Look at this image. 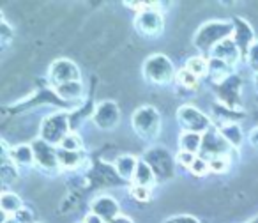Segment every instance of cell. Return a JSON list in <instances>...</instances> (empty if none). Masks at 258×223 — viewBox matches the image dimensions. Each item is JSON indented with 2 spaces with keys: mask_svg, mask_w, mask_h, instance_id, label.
Segmentation results:
<instances>
[{
  "mask_svg": "<svg viewBox=\"0 0 258 223\" xmlns=\"http://www.w3.org/2000/svg\"><path fill=\"white\" fill-rule=\"evenodd\" d=\"M15 179H16V170L13 166H9L8 161H4V165H2V183L8 184Z\"/></svg>",
  "mask_w": 258,
  "mask_h": 223,
  "instance_id": "cell-29",
  "label": "cell"
},
{
  "mask_svg": "<svg viewBox=\"0 0 258 223\" xmlns=\"http://www.w3.org/2000/svg\"><path fill=\"white\" fill-rule=\"evenodd\" d=\"M137 29L140 30L144 36H158L163 30V18L158 11L154 9H145L138 15L137 18Z\"/></svg>",
  "mask_w": 258,
  "mask_h": 223,
  "instance_id": "cell-7",
  "label": "cell"
},
{
  "mask_svg": "<svg viewBox=\"0 0 258 223\" xmlns=\"http://www.w3.org/2000/svg\"><path fill=\"white\" fill-rule=\"evenodd\" d=\"M254 82H256V87H258V75H256V78H254Z\"/></svg>",
  "mask_w": 258,
  "mask_h": 223,
  "instance_id": "cell-39",
  "label": "cell"
},
{
  "mask_svg": "<svg viewBox=\"0 0 258 223\" xmlns=\"http://www.w3.org/2000/svg\"><path fill=\"white\" fill-rule=\"evenodd\" d=\"M57 94L62 97V99H78V97L83 96V85L80 82H68L62 83V85H57Z\"/></svg>",
  "mask_w": 258,
  "mask_h": 223,
  "instance_id": "cell-19",
  "label": "cell"
},
{
  "mask_svg": "<svg viewBox=\"0 0 258 223\" xmlns=\"http://www.w3.org/2000/svg\"><path fill=\"white\" fill-rule=\"evenodd\" d=\"M230 68H232V66L219 61V59H211V61H209V73H211V78L214 80V82L223 83L225 80H228Z\"/></svg>",
  "mask_w": 258,
  "mask_h": 223,
  "instance_id": "cell-18",
  "label": "cell"
},
{
  "mask_svg": "<svg viewBox=\"0 0 258 223\" xmlns=\"http://www.w3.org/2000/svg\"><path fill=\"white\" fill-rule=\"evenodd\" d=\"M154 170H152V166L149 165L147 161H138V166H137V172H135V183L138 184V186H152L154 184Z\"/></svg>",
  "mask_w": 258,
  "mask_h": 223,
  "instance_id": "cell-17",
  "label": "cell"
},
{
  "mask_svg": "<svg viewBox=\"0 0 258 223\" xmlns=\"http://www.w3.org/2000/svg\"><path fill=\"white\" fill-rule=\"evenodd\" d=\"M69 131V121L66 114H55L48 117L41 126V138L48 144H62Z\"/></svg>",
  "mask_w": 258,
  "mask_h": 223,
  "instance_id": "cell-4",
  "label": "cell"
},
{
  "mask_svg": "<svg viewBox=\"0 0 258 223\" xmlns=\"http://www.w3.org/2000/svg\"><path fill=\"white\" fill-rule=\"evenodd\" d=\"M209 169H211L212 172H225V170L228 169V159H226L225 156L209 159Z\"/></svg>",
  "mask_w": 258,
  "mask_h": 223,
  "instance_id": "cell-27",
  "label": "cell"
},
{
  "mask_svg": "<svg viewBox=\"0 0 258 223\" xmlns=\"http://www.w3.org/2000/svg\"><path fill=\"white\" fill-rule=\"evenodd\" d=\"M173 223H198V219H195L193 216H177Z\"/></svg>",
  "mask_w": 258,
  "mask_h": 223,
  "instance_id": "cell-36",
  "label": "cell"
},
{
  "mask_svg": "<svg viewBox=\"0 0 258 223\" xmlns=\"http://www.w3.org/2000/svg\"><path fill=\"white\" fill-rule=\"evenodd\" d=\"M177 80H179L180 85H184L186 89H195V87L198 85V76H195L193 73L187 71V69L180 71L179 76H177Z\"/></svg>",
  "mask_w": 258,
  "mask_h": 223,
  "instance_id": "cell-26",
  "label": "cell"
},
{
  "mask_svg": "<svg viewBox=\"0 0 258 223\" xmlns=\"http://www.w3.org/2000/svg\"><path fill=\"white\" fill-rule=\"evenodd\" d=\"M110 223H133V219H131V218H127V216H122V214H118L117 218H113Z\"/></svg>",
  "mask_w": 258,
  "mask_h": 223,
  "instance_id": "cell-37",
  "label": "cell"
},
{
  "mask_svg": "<svg viewBox=\"0 0 258 223\" xmlns=\"http://www.w3.org/2000/svg\"><path fill=\"white\" fill-rule=\"evenodd\" d=\"M83 223H104V219H103V218H99L97 214H94V212H90V214H87V216H85Z\"/></svg>",
  "mask_w": 258,
  "mask_h": 223,
  "instance_id": "cell-35",
  "label": "cell"
},
{
  "mask_svg": "<svg viewBox=\"0 0 258 223\" xmlns=\"http://www.w3.org/2000/svg\"><path fill=\"white\" fill-rule=\"evenodd\" d=\"M202 142H204V138H202L200 133H191V131H184L182 135H180V149L186 152H197L198 149H202Z\"/></svg>",
  "mask_w": 258,
  "mask_h": 223,
  "instance_id": "cell-20",
  "label": "cell"
},
{
  "mask_svg": "<svg viewBox=\"0 0 258 223\" xmlns=\"http://www.w3.org/2000/svg\"><path fill=\"white\" fill-rule=\"evenodd\" d=\"M247 61H249V66L254 69V71H258V43H254L253 46L249 48V51H247Z\"/></svg>",
  "mask_w": 258,
  "mask_h": 223,
  "instance_id": "cell-31",
  "label": "cell"
},
{
  "mask_svg": "<svg viewBox=\"0 0 258 223\" xmlns=\"http://www.w3.org/2000/svg\"><path fill=\"white\" fill-rule=\"evenodd\" d=\"M11 158H13V161H16L18 165H32L36 156H34L32 145H30V147L29 145H20V147L11 151Z\"/></svg>",
  "mask_w": 258,
  "mask_h": 223,
  "instance_id": "cell-21",
  "label": "cell"
},
{
  "mask_svg": "<svg viewBox=\"0 0 258 223\" xmlns=\"http://www.w3.org/2000/svg\"><path fill=\"white\" fill-rule=\"evenodd\" d=\"M197 161V156L193 154V152H186V151H180L179 154H177V163L182 166H193V163Z\"/></svg>",
  "mask_w": 258,
  "mask_h": 223,
  "instance_id": "cell-28",
  "label": "cell"
},
{
  "mask_svg": "<svg viewBox=\"0 0 258 223\" xmlns=\"http://www.w3.org/2000/svg\"><path fill=\"white\" fill-rule=\"evenodd\" d=\"M60 149H64V151H71V152H80V149H82V138L75 133H69L68 137L62 140Z\"/></svg>",
  "mask_w": 258,
  "mask_h": 223,
  "instance_id": "cell-25",
  "label": "cell"
},
{
  "mask_svg": "<svg viewBox=\"0 0 258 223\" xmlns=\"http://www.w3.org/2000/svg\"><path fill=\"white\" fill-rule=\"evenodd\" d=\"M137 166H138V161L129 154L120 156V158H117V161H115V170H117V174L122 179H135Z\"/></svg>",
  "mask_w": 258,
  "mask_h": 223,
  "instance_id": "cell-15",
  "label": "cell"
},
{
  "mask_svg": "<svg viewBox=\"0 0 258 223\" xmlns=\"http://www.w3.org/2000/svg\"><path fill=\"white\" fill-rule=\"evenodd\" d=\"M177 117H179L180 124L191 133H202V131H207L211 126L207 117L193 106H180Z\"/></svg>",
  "mask_w": 258,
  "mask_h": 223,
  "instance_id": "cell-5",
  "label": "cell"
},
{
  "mask_svg": "<svg viewBox=\"0 0 258 223\" xmlns=\"http://www.w3.org/2000/svg\"><path fill=\"white\" fill-rule=\"evenodd\" d=\"M92 212L97 214L99 218H103L104 221L110 223L113 218L118 216V204L111 197H99L92 202Z\"/></svg>",
  "mask_w": 258,
  "mask_h": 223,
  "instance_id": "cell-14",
  "label": "cell"
},
{
  "mask_svg": "<svg viewBox=\"0 0 258 223\" xmlns=\"http://www.w3.org/2000/svg\"><path fill=\"white\" fill-rule=\"evenodd\" d=\"M34 156H36V161L39 163L43 169H55L58 165V149H55L51 144L44 140H36L32 144Z\"/></svg>",
  "mask_w": 258,
  "mask_h": 223,
  "instance_id": "cell-10",
  "label": "cell"
},
{
  "mask_svg": "<svg viewBox=\"0 0 258 223\" xmlns=\"http://www.w3.org/2000/svg\"><path fill=\"white\" fill-rule=\"evenodd\" d=\"M0 207H2V212L6 216H15L16 212H20L23 209L22 200L16 193H11V191H4L2 197H0Z\"/></svg>",
  "mask_w": 258,
  "mask_h": 223,
  "instance_id": "cell-16",
  "label": "cell"
},
{
  "mask_svg": "<svg viewBox=\"0 0 258 223\" xmlns=\"http://www.w3.org/2000/svg\"><path fill=\"white\" fill-rule=\"evenodd\" d=\"M221 135L230 145H233V147H239L240 142H242V131H240V128L237 126V124H225V126L221 128Z\"/></svg>",
  "mask_w": 258,
  "mask_h": 223,
  "instance_id": "cell-23",
  "label": "cell"
},
{
  "mask_svg": "<svg viewBox=\"0 0 258 223\" xmlns=\"http://www.w3.org/2000/svg\"><path fill=\"white\" fill-rule=\"evenodd\" d=\"M232 30L233 27L228 22H207L198 29L197 37H195V44L204 51H212V48L216 44L228 39Z\"/></svg>",
  "mask_w": 258,
  "mask_h": 223,
  "instance_id": "cell-1",
  "label": "cell"
},
{
  "mask_svg": "<svg viewBox=\"0 0 258 223\" xmlns=\"http://www.w3.org/2000/svg\"><path fill=\"white\" fill-rule=\"evenodd\" d=\"M144 75L154 83H166L173 78V64L165 55H152L145 61Z\"/></svg>",
  "mask_w": 258,
  "mask_h": 223,
  "instance_id": "cell-2",
  "label": "cell"
},
{
  "mask_svg": "<svg viewBox=\"0 0 258 223\" xmlns=\"http://www.w3.org/2000/svg\"><path fill=\"white\" fill-rule=\"evenodd\" d=\"M83 161V156L80 152H71L64 151V149H58V165L64 166V169H76L80 166V163Z\"/></svg>",
  "mask_w": 258,
  "mask_h": 223,
  "instance_id": "cell-22",
  "label": "cell"
},
{
  "mask_svg": "<svg viewBox=\"0 0 258 223\" xmlns=\"http://www.w3.org/2000/svg\"><path fill=\"white\" fill-rule=\"evenodd\" d=\"M131 193H133L135 198H138V200H147L149 197H151V193H149V188L145 186H135L133 190H131Z\"/></svg>",
  "mask_w": 258,
  "mask_h": 223,
  "instance_id": "cell-32",
  "label": "cell"
},
{
  "mask_svg": "<svg viewBox=\"0 0 258 223\" xmlns=\"http://www.w3.org/2000/svg\"><path fill=\"white\" fill-rule=\"evenodd\" d=\"M0 36H2V43H8V41L15 36V32L9 29V25H8L6 20H2V23H0Z\"/></svg>",
  "mask_w": 258,
  "mask_h": 223,
  "instance_id": "cell-33",
  "label": "cell"
},
{
  "mask_svg": "<svg viewBox=\"0 0 258 223\" xmlns=\"http://www.w3.org/2000/svg\"><path fill=\"white\" fill-rule=\"evenodd\" d=\"M249 223H258V218H256V219H253V221H249Z\"/></svg>",
  "mask_w": 258,
  "mask_h": 223,
  "instance_id": "cell-40",
  "label": "cell"
},
{
  "mask_svg": "<svg viewBox=\"0 0 258 223\" xmlns=\"http://www.w3.org/2000/svg\"><path fill=\"white\" fill-rule=\"evenodd\" d=\"M145 161L152 166L154 174L161 179L172 176V158L165 149H152L147 152V159Z\"/></svg>",
  "mask_w": 258,
  "mask_h": 223,
  "instance_id": "cell-8",
  "label": "cell"
},
{
  "mask_svg": "<svg viewBox=\"0 0 258 223\" xmlns=\"http://www.w3.org/2000/svg\"><path fill=\"white\" fill-rule=\"evenodd\" d=\"M118 117H120V114H118L117 104L111 103V101H104V103L97 104L96 114H94V121H96V124L101 130L115 128L118 123Z\"/></svg>",
  "mask_w": 258,
  "mask_h": 223,
  "instance_id": "cell-9",
  "label": "cell"
},
{
  "mask_svg": "<svg viewBox=\"0 0 258 223\" xmlns=\"http://www.w3.org/2000/svg\"><path fill=\"white\" fill-rule=\"evenodd\" d=\"M15 218L18 219L20 223H30L32 221V214H30V211H27V209H22L20 212H16Z\"/></svg>",
  "mask_w": 258,
  "mask_h": 223,
  "instance_id": "cell-34",
  "label": "cell"
},
{
  "mask_svg": "<svg viewBox=\"0 0 258 223\" xmlns=\"http://www.w3.org/2000/svg\"><path fill=\"white\" fill-rule=\"evenodd\" d=\"M211 53H212V59H219V61L226 62V64H230V66L237 64V61H239V57H240L239 46H237L235 41L230 39V37L221 41L219 44H216Z\"/></svg>",
  "mask_w": 258,
  "mask_h": 223,
  "instance_id": "cell-12",
  "label": "cell"
},
{
  "mask_svg": "<svg viewBox=\"0 0 258 223\" xmlns=\"http://www.w3.org/2000/svg\"><path fill=\"white\" fill-rule=\"evenodd\" d=\"M187 71H191L195 76H204L209 71V62H205L202 57H193L187 61Z\"/></svg>",
  "mask_w": 258,
  "mask_h": 223,
  "instance_id": "cell-24",
  "label": "cell"
},
{
  "mask_svg": "<svg viewBox=\"0 0 258 223\" xmlns=\"http://www.w3.org/2000/svg\"><path fill=\"white\" fill-rule=\"evenodd\" d=\"M228 142L223 138L221 133H216V131H207L204 142H202V154L209 156V158H219V156H225L228 149Z\"/></svg>",
  "mask_w": 258,
  "mask_h": 223,
  "instance_id": "cell-11",
  "label": "cell"
},
{
  "mask_svg": "<svg viewBox=\"0 0 258 223\" xmlns=\"http://www.w3.org/2000/svg\"><path fill=\"white\" fill-rule=\"evenodd\" d=\"M191 170H193L197 176H204V174H207V170H211V169H209V161H205V159H202V158H197V161L193 163Z\"/></svg>",
  "mask_w": 258,
  "mask_h": 223,
  "instance_id": "cell-30",
  "label": "cell"
},
{
  "mask_svg": "<svg viewBox=\"0 0 258 223\" xmlns=\"http://www.w3.org/2000/svg\"><path fill=\"white\" fill-rule=\"evenodd\" d=\"M50 78L57 85H62V83L68 82H80V69L76 68L75 62L68 61V59H60V61H55L51 64Z\"/></svg>",
  "mask_w": 258,
  "mask_h": 223,
  "instance_id": "cell-6",
  "label": "cell"
},
{
  "mask_svg": "<svg viewBox=\"0 0 258 223\" xmlns=\"http://www.w3.org/2000/svg\"><path fill=\"white\" fill-rule=\"evenodd\" d=\"M133 128L140 137L151 138L159 131V114L152 106H142L133 116Z\"/></svg>",
  "mask_w": 258,
  "mask_h": 223,
  "instance_id": "cell-3",
  "label": "cell"
},
{
  "mask_svg": "<svg viewBox=\"0 0 258 223\" xmlns=\"http://www.w3.org/2000/svg\"><path fill=\"white\" fill-rule=\"evenodd\" d=\"M233 41L239 46L240 51H249V48L254 44V36L251 27L246 20L235 18V29H233Z\"/></svg>",
  "mask_w": 258,
  "mask_h": 223,
  "instance_id": "cell-13",
  "label": "cell"
},
{
  "mask_svg": "<svg viewBox=\"0 0 258 223\" xmlns=\"http://www.w3.org/2000/svg\"><path fill=\"white\" fill-rule=\"evenodd\" d=\"M251 144L258 145V128H256V130L251 131Z\"/></svg>",
  "mask_w": 258,
  "mask_h": 223,
  "instance_id": "cell-38",
  "label": "cell"
}]
</instances>
